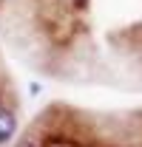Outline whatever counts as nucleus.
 I'll return each mask as SVG.
<instances>
[{
	"label": "nucleus",
	"instance_id": "nucleus-1",
	"mask_svg": "<svg viewBox=\"0 0 142 147\" xmlns=\"http://www.w3.org/2000/svg\"><path fill=\"white\" fill-rule=\"evenodd\" d=\"M17 136V113L9 105H0V147Z\"/></svg>",
	"mask_w": 142,
	"mask_h": 147
},
{
	"label": "nucleus",
	"instance_id": "nucleus-2",
	"mask_svg": "<svg viewBox=\"0 0 142 147\" xmlns=\"http://www.w3.org/2000/svg\"><path fill=\"white\" fill-rule=\"evenodd\" d=\"M14 147H40V136H31V133H29V136H23Z\"/></svg>",
	"mask_w": 142,
	"mask_h": 147
},
{
	"label": "nucleus",
	"instance_id": "nucleus-3",
	"mask_svg": "<svg viewBox=\"0 0 142 147\" xmlns=\"http://www.w3.org/2000/svg\"><path fill=\"white\" fill-rule=\"evenodd\" d=\"M0 105H3V102H0Z\"/></svg>",
	"mask_w": 142,
	"mask_h": 147
}]
</instances>
